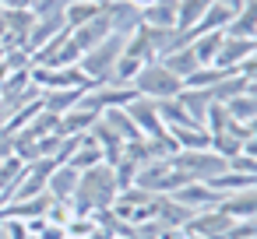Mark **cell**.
<instances>
[{
    "label": "cell",
    "mask_w": 257,
    "mask_h": 239,
    "mask_svg": "<svg viewBox=\"0 0 257 239\" xmlns=\"http://www.w3.org/2000/svg\"><path fill=\"white\" fill-rule=\"evenodd\" d=\"M102 123L127 144V141H141V130H138V123L131 120V113L127 109H102Z\"/></svg>",
    "instance_id": "e0dca14e"
},
{
    "label": "cell",
    "mask_w": 257,
    "mask_h": 239,
    "mask_svg": "<svg viewBox=\"0 0 257 239\" xmlns=\"http://www.w3.org/2000/svg\"><path fill=\"white\" fill-rule=\"evenodd\" d=\"M106 8H102V0H71V4L64 8V25L67 29H78L92 18H99Z\"/></svg>",
    "instance_id": "ac0fdd59"
},
{
    "label": "cell",
    "mask_w": 257,
    "mask_h": 239,
    "mask_svg": "<svg viewBox=\"0 0 257 239\" xmlns=\"http://www.w3.org/2000/svg\"><path fill=\"white\" fill-rule=\"evenodd\" d=\"M145 64L141 60H134V57H120L116 64H113V71H109V81L106 85H116V88H134V78H138V71H141Z\"/></svg>",
    "instance_id": "d4e9b609"
},
{
    "label": "cell",
    "mask_w": 257,
    "mask_h": 239,
    "mask_svg": "<svg viewBox=\"0 0 257 239\" xmlns=\"http://www.w3.org/2000/svg\"><path fill=\"white\" fill-rule=\"evenodd\" d=\"M127 113H131V120L138 123V130H141V137L145 141H155V144H166L169 151H180L176 144H173V137H169V130H166V123L159 120V109H155V102L152 99H145V95H138L131 106H123Z\"/></svg>",
    "instance_id": "5b68a950"
},
{
    "label": "cell",
    "mask_w": 257,
    "mask_h": 239,
    "mask_svg": "<svg viewBox=\"0 0 257 239\" xmlns=\"http://www.w3.org/2000/svg\"><path fill=\"white\" fill-rule=\"evenodd\" d=\"M215 4H225V8H232V11H239V4H243V0H215Z\"/></svg>",
    "instance_id": "d590c367"
},
{
    "label": "cell",
    "mask_w": 257,
    "mask_h": 239,
    "mask_svg": "<svg viewBox=\"0 0 257 239\" xmlns=\"http://www.w3.org/2000/svg\"><path fill=\"white\" fill-rule=\"evenodd\" d=\"M253 43H257V36H253Z\"/></svg>",
    "instance_id": "ab89813d"
},
{
    "label": "cell",
    "mask_w": 257,
    "mask_h": 239,
    "mask_svg": "<svg viewBox=\"0 0 257 239\" xmlns=\"http://www.w3.org/2000/svg\"><path fill=\"white\" fill-rule=\"evenodd\" d=\"M225 78V71H218V67H197L187 81H183V88H211V85H218Z\"/></svg>",
    "instance_id": "83f0119b"
},
{
    "label": "cell",
    "mask_w": 257,
    "mask_h": 239,
    "mask_svg": "<svg viewBox=\"0 0 257 239\" xmlns=\"http://www.w3.org/2000/svg\"><path fill=\"white\" fill-rule=\"evenodd\" d=\"M232 8H225V4H215V0H211V8L204 11V18L194 25V32H190V39L194 36H204V32H225L229 29V22H232Z\"/></svg>",
    "instance_id": "2e32d148"
},
{
    "label": "cell",
    "mask_w": 257,
    "mask_h": 239,
    "mask_svg": "<svg viewBox=\"0 0 257 239\" xmlns=\"http://www.w3.org/2000/svg\"><path fill=\"white\" fill-rule=\"evenodd\" d=\"M183 183H190V176L180 172V169L173 165V158H152V162H145V165L138 169V179H134V186H141V190H148V193H159V197L176 193Z\"/></svg>",
    "instance_id": "7a4b0ae2"
},
{
    "label": "cell",
    "mask_w": 257,
    "mask_h": 239,
    "mask_svg": "<svg viewBox=\"0 0 257 239\" xmlns=\"http://www.w3.org/2000/svg\"><path fill=\"white\" fill-rule=\"evenodd\" d=\"M116 179H113V165H95V169H85L81 179H78V190L71 197V207L74 214H92L99 207H109L116 200Z\"/></svg>",
    "instance_id": "6da1fadb"
},
{
    "label": "cell",
    "mask_w": 257,
    "mask_h": 239,
    "mask_svg": "<svg viewBox=\"0 0 257 239\" xmlns=\"http://www.w3.org/2000/svg\"><path fill=\"white\" fill-rule=\"evenodd\" d=\"M246 127H250V137H257V116H253V120H250Z\"/></svg>",
    "instance_id": "8d00e7d4"
},
{
    "label": "cell",
    "mask_w": 257,
    "mask_h": 239,
    "mask_svg": "<svg viewBox=\"0 0 257 239\" xmlns=\"http://www.w3.org/2000/svg\"><path fill=\"white\" fill-rule=\"evenodd\" d=\"M208 92H211L215 102H229V99H236V95L246 92V78H243V74H225V78H222L218 85H211Z\"/></svg>",
    "instance_id": "484cf974"
},
{
    "label": "cell",
    "mask_w": 257,
    "mask_h": 239,
    "mask_svg": "<svg viewBox=\"0 0 257 239\" xmlns=\"http://www.w3.org/2000/svg\"><path fill=\"white\" fill-rule=\"evenodd\" d=\"M173 200H180V204H187V207H194V211H208V207H218L222 204V193L218 190H211L204 179H190V183H183L176 193H169Z\"/></svg>",
    "instance_id": "8992f818"
},
{
    "label": "cell",
    "mask_w": 257,
    "mask_h": 239,
    "mask_svg": "<svg viewBox=\"0 0 257 239\" xmlns=\"http://www.w3.org/2000/svg\"><path fill=\"white\" fill-rule=\"evenodd\" d=\"M159 64H162L166 71H173L180 81H187V78H190V74L201 67V64H197V57H194V50H190V43H187L183 50H176V53H166Z\"/></svg>",
    "instance_id": "44dd1931"
},
{
    "label": "cell",
    "mask_w": 257,
    "mask_h": 239,
    "mask_svg": "<svg viewBox=\"0 0 257 239\" xmlns=\"http://www.w3.org/2000/svg\"><path fill=\"white\" fill-rule=\"evenodd\" d=\"M113 179H116V190L134 186V179H138V165H134L131 158H120V162L113 165Z\"/></svg>",
    "instance_id": "1f68e13d"
},
{
    "label": "cell",
    "mask_w": 257,
    "mask_h": 239,
    "mask_svg": "<svg viewBox=\"0 0 257 239\" xmlns=\"http://www.w3.org/2000/svg\"><path fill=\"white\" fill-rule=\"evenodd\" d=\"M225 36H239V39H253L257 36V0H243L239 11L232 15Z\"/></svg>",
    "instance_id": "4fadbf2b"
},
{
    "label": "cell",
    "mask_w": 257,
    "mask_h": 239,
    "mask_svg": "<svg viewBox=\"0 0 257 239\" xmlns=\"http://www.w3.org/2000/svg\"><path fill=\"white\" fill-rule=\"evenodd\" d=\"M229 120H232L229 109H225L222 102H211L208 113H204V130H208V134H222V130L229 127Z\"/></svg>",
    "instance_id": "f1b7e54d"
},
{
    "label": "cell",
    "mask_w": 257,
    "mask_h": 239,
    "mask_svg": "<svg viewBox=\"0 0 257 239\" xmlns=\"http://www.w3.org/2000/svg\"><path fill=\"white\" fill-rule=\"evenodd\" d=\"M106 158H102V148L95 144V137L92 134H85L81 137V144L71 151V158H67V165L71 169H78V172H85V169H95V165H102Z\"/></svg>",
    "instance_id": "9a60e30c"
},
{
    "label": "cell",
    "mask_w": 257,
    "mask_h": 239,
    "mask_svg": "<svg viewBox=\"0 0 257 239\" xmlns=\"http://www.w3.org/2000/svg\"><path fill=\"white\" fill-rule=\"evenodd\" d=\"M208 8H211V0H176V29L194 32V25L204 18Z\"/></svg>",
    "instance_id": "603a6c76"
},
{
    "label": "cell",
    "mask_w": 257,
    "mask_h": 239,
    "mask_svg": "<svg viewBox=\"0 0 257 239\" xmlns=\"http://www.w3.org/2000/svg\"><path fill=\"white\" fill-rule=\"evenodd\" d=\"M78 179H81V172H78V169H71L67 162H57V169L50 172L46 193H50V197H57V200H71V197H74V190H78Z\"/></svg>",
    "instance_id": "7c38bea8"
},
{
    "label": "cell",
    "mask_w": 257,
    "mask_h": 239,
    "mask_svg": "<svg viewBox=\"0 0 257 239\" xmlns=\"http://www.w3.org/2000/svg\"><path fill=\"white\" fill-rule=\"evenodd\" d=\"M43 218H46L50 225H64V228H67V221L74 218V207H71V200H57V197H53V200L46 204Z\"/></svg>",
    "instance_id": "f546056e"
},
{
    "label": "cell",
    "mask_w": 257,
    "mask_h": 239,
    "mask_svg": "<svg viewBox=\"0 0 257 239\" xmlns=\"http://www.w3.org/2000/svg\"><path fill=\"white\" fill-rule=\"evenodd\" d=\"M0 239H8V232H4V225H0Z\"/></svg>",
    "instance_id": "74e56055"
},
{
    "label": "cell",
    "mask_w": 257,
    "mask_h": 239,
    "mask_svg": "<svg viewBox=\"0 0 257 239\" xmlns=\"http://www.w3.org/2000/svg\"><path fill=\"white\" fill-rule=\"evenodd\" d=\"M194 214H197L194 207H187V204H180V200H173V197H159L155 221H159L166 232H183V228L190 225V218H194Z\"/></svg>",
    "instance_id": "ba28073f"
},
{
    "label": "cell",
    "mask_w": 257,
    "mask_h": 239,
    "mask_svg": "<svg viewBox=\"0 0 257 239\" xmlns=\"http://www.w3.org/2000/svg\"><path fill=\"white\" fill-rule=\"evenodd\" d=\"M106 36H113V29H109V18H106V11L99 15V18H92V22H85V25H78V29H71V43L81 50V57L88 53V50H95Z\"/></svg>",
    "instance_id": "9c48e42d"
},
{
    "label": "cell",
    "mask_w": 257,
    "mask_h": 239,
    "mask_svg": "<svg viewBox=\"0 0 257 239\" xmlns=\"http://www.w3.org/2000/svg\"><path fill=\"white\" fill-rule=\"evenodd\" d=\"M222 106H225V109H229V116H232V120H239V123H250V120L257 116V99H253V95H246V92H243V95H236V99H229V102H222Z\"/></svg>",
    "instance_id": "4316f807"
},
{
    "label": "cell",
    "mask_w": 257,
    "mask_h": 239,
    "mask_svg": "<svg viewBox=\"0 0 257 239\" xmlns=\"http://www.w3.org/2000/svg\"><path fill=\"white\" fill-rule=\"evenodd\" d=\"M176 102H180V106H183V109H187V113L204 127V113H208V106H211L215 99H211V92H208V88H183V92L176 95Z\"/></svg>",
    "instance_id": "7402d4cb"
},
{
    "label": "cell",
    "mask_w": 257,
    "mask_h": 239,
    "mask_svg": "<svg viewBox=\"0 0 257 239\" xmlns=\"http://www.w3.org/2000/svg\"><path fill=\"white\" fill-rule=\"evenodd\" d=\"M236 74H243L246 81H257V46H253V53H250V57L236 67Z\"/></svg>",
    "instance_id": "d6a6232c"
},
{
    "label": "cell",
    "mask_w": 257,
    "mask_h": 239,
    "mask_svg": "<svg viewBox=\"0 0 257 239\" xmlns=\"http://www.w3.org/2000/svg\"><path fill=\"white\" fill-rule=\"evenodd\" d=\"M173 165L180 172H187L190 179H208V176H218L229 169V158H222L218 151L211 148H183L173 155Z\"/></svg>",
    "instance_id": "277c9868"
},
{
    "label": "cell",
    "mask_w": 257,
    "mask_h": 239,
    "mask_svg": "<svg viewBox=\"0 0 257 239\" xmlns=\"http://www.w3.org/2000/svg\"><path fill=\"white\" fill-rule=\"evenodd\" d=\"M222 39H225V32H204V36H194V39H190V50H194V57H197L201 67H211V64H215Z\"/></svg>",
    "instance_id": "cb8c5ba5"
},
{
    "label": "cell",
    "mask_w": 257,
    "mask_h": 239,
    "mask_svg": "<svg viewBox=\"0 0 257 239\" xmlns=\"http://www.w3.org/2000/svg\"><path fill=\"white\" fill-rule=\"evenodd\" d=\"M253 39H239V36H225L222 39V46H218V57H215V64L211 67H218V71H225V74H236V67L253 53Z\"/></svg>",
    "instance_id": "52a82bcc"
},
{
    "label": "cell",
    "mask_w": 257,
    "mask_h": 239,
    "mask_svg": "<svg viewBox=\"0 0 257 239\" xmlns=\"http://www.w3.org/2000/svg\"><path fill=\"white\" fill-rule=\"evenodd\" d=\"M36 239H67V228H64V225H50V221H46V225H43V232H39Z\"/></svg>",
    "instance_id": "836d02e7"
},
{
    "label": "cell",
    "mask_w": 257,
    "mask_h": 239,
    "mask_svg": "<svg viewBox=\"0 0 257 239\" xmlns=\"http://www.w3.org/2000/svg\"><path fill=\"white\" fill-rule=\"evenodd\" d=\"M4 11H22V8H32V0H0Z\"/></svg>",
    "instance_id": "e575fe53"
},
{
    "label": "cell",
    "mask_w": 257,
    "mask_h": 239,
    "mask_svg": "<svg viewBox=\"0 0 257 239\" xmlns=\"http://www.w3.org/2000/svg\"><path fill=\"white\" fill-rule=\"evenodd\" d=\"M141 25H152V29H176V0H155L152 8L141 11Z\"/></svg>",
    "instance_id": "ffe728a7"
},
{
    "label": "cell",
    "mask_w": 257,
    "mask_h": 239,
    "mask_svg": "<svg viewBox=\"0 0 257 239\" xmlns=\"http://www.w3.org/2000/svg\"><path fill=\"white\" fill-rule=\"evenodd\" d=\"M232 221H243V218H257V186H246V190H236V193H225L222 204H218Z\"/></svg>",
    "instance_id": "30bf717a"
},
{
    "label": "cell",
    "mask_w": 257,
    "mask_h": 239,
    "mask_svg": "<svg viewBox=\"0 0 257 239\" xmlns=\"http://www.w3.org/2000/svg\"><path fill=\"white\" fill-rule=\"evenodd\" d=\"M106 8V18H109V29H113V36H131V32H138L141 29V11L138 8H131V4H102Z\"/></svg>",
    "instance_id": "8fae6325"
},
{
    "label": "cell",
    "mask_w": 257,
    "mask_h": 239,
    "mask_svg": "<svg viewBox=\"0 0 257 239\" xmlns=\"http://www.w3.org/2000/svg\"><path fill=\"white\" fill-rule=\"evenodd\" d=\"M134 92L145 95V99H152V102H162V99H176V95L183 92V81H180L173 71H166L159 60H152V64H145V67L138 71Z\"/></svg>",
    "instance_id": "3957f363"
},
{
    "label": "cell",
    "mask_w": 257,
    "mask_h": 239,
    "mask_svg": "<svg viewBox=\"0 0 257 239\" xmlns=\"http://www.w3.org/2000/svg\"><path fill=\"white\" fill-rule=\"evenodd\" d=\"M39 95H43V109H46V113L64 116V113L78 109V102H81L85 88H60V92H39Z\"/></svg>",
    "instance_id": "5bb4252c"
},
{
    "label": "cell",
    "mask_w": 257,
    "mask_h": 239,
    "mask_svg": "<svg viewBox=\"0 0 257 239\" xmlns=\"http://www.w3.org/2000/svg\"><path fill=\"white\" fill-rule=\"evenodd\" d=\"M211 151H218L222 158H236L239 151H243V141H236V137H229V134H211V144H208Z\"/></svg>",
    "instance_id": "4dcf8cb0"
},
{
    "label": "cell",
    "mask_w": 257,
    "mask_h": 239,
    "mask_svg": "<svg viewBox=\"0 0 257 239\" xmlns=\"http://www.w3.org/2000/svg\"><path fill=\"white\" fill-rule=\"evenodd\" d=\"M102 113H92V109H71V113H64L60 116V123H57V130L64 134V137H71V134H88L92 127H95V120H99Z\"/></svg>",
    "instance_id": "d6986e66"
},
{
    "label": "cell",
    "mask_w": 257,
    "mask_h": 239,
    "mask_svg": "<svg viewBox=\"0 0 257 239\" xmlns=\"http://www.w3.org/2000/svg\"><path fill=\"white\" fill-rule=\"evenodd\" d=\"M0 109H4V95H0Z\"/></svg>",
    "instance_id": "f35d334b"
}]
</instances>
